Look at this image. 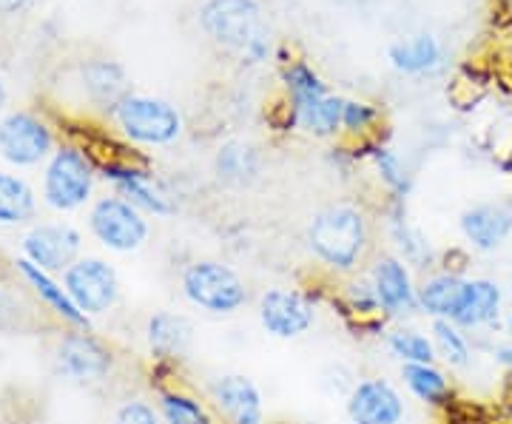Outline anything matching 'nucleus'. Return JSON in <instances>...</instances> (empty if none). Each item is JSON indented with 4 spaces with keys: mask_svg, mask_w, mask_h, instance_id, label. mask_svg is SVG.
<instances>
[{
    "mask_svg": "<svg viewBox=\"0 0 512 424\" xmlns=\"http://www.w3.org/2000/svg\"><path fill=\"white\" fill-rule=\"evenodd\" d=\"M402 382L407 393L427 407L444 410L456 399V385L450 373L436 365H402Z\"/></svg>",
    "mask_w": 512,
    "mask_h": 424,
    "instance_id": "nucleus-23",
    "label": "nucleus"
},
{
    "mask_svg": "<svg viewBox=\"0 0 512 424\" xmlns=\"http://www.w3.org/2000/svg\"><path fill=\"white\" fill-rule=\"evenodd\" d=\"M256 319L271 339L293 342L316 328L319 302H316V296L302 288L274 285V288L262 291L256 299Z\"/></svg>",
    "mask_w": 512,
    "mask_h": 424,
    "instance_id": "nucleus-6",
    "label": "nucleus"
},
{
    "mask_svg": "<svg viewBox=\"0 0 512 424\" xmlns=\"http://www.w3.org/2000/svg\"><path fill=\"white\" fill-rule=\"evenodd\" d=\"M339 302L342 308L348 311L353 319H359V325L365 328H376V331H387V319L382 316V305H379V296L376 288L367 274H353L345 277L342 288H339Z\"/></svg>",
    "mask_w": 512,
    "mask_h": 424,
    "instance_id": "nucleus-27",
    "label": "nucleus"
},
{
    "mask_svg": "<svg viewBox=\"0 0 512 424\" xmlns=\"http://www.w3.org/2000/svg\"><path fill=\"white\" fill-rule=\"evenodd\" d=\"M37 214V194L20 174L0 171V228L29 225Z\"/></svg>",
    "mask_w": 512,
    "mask_h": 424,
    "instance_id": "nucleus-26",
    "label": "nucleus"
},
{
    "mask_svg": "<svg viewBox=\"0 0 512 424\" xmlns=\"http://www.w3.org/2000/svg\"><path fill=\"white\" fill-rule=\"evenodd\" d=\"M507 333H510V339H512V314L507 316Z\"/></svg>",
    "mask_w": 512,
    "mask_h": 424,
    "instance_id": "nucleus-38",
    "label": "nucleus"
},
{
    "mask_svg": "<svg viewBox=\"0 0 512 424\" xmlns=\"http://www.w3.org/2000/svg\"><path fill=\"white\" fill-rule=\"evenodd\" d=\"M501 311H504V288L490 277H467L450 322L467 333L487 331L498 325Z\"/></svg>",
    "mask_w": 512,
    "mask_h": 424,
    "instance_id": "nucleus-16",
    "label": "nucleus"
},
{
    "mask_svg": "<svg viewBox=\"0 0 512 424\" xmlns=\"http://www.w3.org/2000/svg\"><path fill=\"white\" fill-rule=\"evenodd\" d=\"M63 285L72 294L74 305L89 316H106L120 302V274L109 259L80 257L74 265L63 271Z\"/></svg>",
    "mask_w": 512,
    "mask_h": 424,
    "instance_id": "nucleus-9",
    "label": "nucleus"
},
{
    "mask_svg": "<svg viewBox=\"0 0 512 424\" xmlns=\"http://www.w3.org/2000/svg\"><path fill=\"white\" fill-rule=\"evenodd\" d=\"M390 57H393V66L402 69V72H427V69H433L439 63V43L430 35H419L413 40L390 46Z\"/></svg>",
    "mask_w": 512,
    "mask_h": 424,
    "instance_id": "nucleus-31",
    "label": "nucleus"
},
{
    "mask_svg": "<svg viewBox=\"0 0 512 424\" xmlns=\"http://www.w3.org/2000/svg\"><path fill=\"white\" fill-rule=\"evenodd\" d=\"M350 424H402L407 416L402 390L384 376H362L345 396Z\"/></svg>",
    "mask_w": 512,
    "mask_h": 424,
    "instance_id": "nucleus-15",
    "label": "nucleus"
},
{
    "mask_svg": "<svg viewBox=\"0 0 512 424\" xmlns=\"http://www.w3.org/2000/svg\"><path fill=\"white\" fill-rule=\"evenodd\" d=\"M143 336L154 365L177 368L194 348V322L177 311H154L146 319Z\"/></svg>",
    "mask_w": 512,
    "mask_h": 424,
    "instance_id": "nucleus-17",
    "label": "nucleus"
},
{
    "mask_svg": "<svg viewBox=\"0 0 512 424\" xmlns=\"http://www.w3.org/2000/svg\"><path fill=\"white\" fill-rule=\"evenodd\" d=\"M373 163H376V171H379L382 183L396 194V200H404V194L410 191V174L404 171V163L399 160V154L390 151V148H376L373 151Z\"/></svg>",
    "mask_w": 512,
    "mask_h": 424,
    "instance_id": "nucleus-32",
    "label": "nucleus"
},
{
    "mask_svg": "<svg viewBox=\"0 0 512 424\" xmlns=\"http://www.w3.org/2000/svg\"><path fill=\"white\" fill-rule=\"evenodd\" d=\"M55 154V134L32 111H9L0 120V157L15 168H35Z\"/></svg>",
    "mask_w": 512,
    "mask_h": 424,
    "instance_id": "nucleus-11",
    "label": "nucleus"
},
{
    "mask_svg": "<svg viewBox=\"0 0 512 424\" xmlns=\"http://www.w3.org/2000/svg\"><path fill=\"white\" fill-rule=\"evenodd\" d=\"M493 359L501 365V368L512 373V339L510 342H501V345H495L493 348Z\"/></svg>",
    "mask_w": 512,
    "mask_h": 424,
    "instance_id": "nucleus-35",
    "label": "nucleus"
},
{
    "mask_svg": "<svg viewBox=\"0 0 512 424\" xmlns=\"http://www.w3.org/2000/svg\"><path fill=\"white\" fill-rule=\"evenodd\" d=\"M97 174L100 168L94 166L92 154L86 148L66 143L55 148V154L46 160L40 197L52 211L60 214L80 211L86 208V203H92Z\"/></svg>",
    "mask_w": 512,
    "mask_h": 424,
    "instance_id": "nucleus-3",
    "label": "nucleus"
},
{
    "mask_svg": "<svg viewBox=\"0 0 512 424\" xmlns=\"http://www.w3.org/2000/svg\"><path fill=\"white\" fill-rule=\"evenodd\" d=\"M464 274L450 265H436L419 279V311L430 322L433 319H450L456 308L458 294L464 288Z\"/></svg>",
    "mask_w": 512,
    "mask_h": 424,
    "instance_id": "nucleus-21",
    "label": "nucleus"
},
{
    "mask_svg": "<svg viewBox=\"0 0 512 424\" xmlns=\"http://www.w3.org/2000/svg\"><path fill=\"white\" fill-rule=\"evenodd\" d=\"M379 111L367 103H345V111H342V129L348 131H365L376 123Z\"/></svg>",
    "mask_w": 512,
    "mask_h": 424,
    "instance_id": "nucleus-34",
    "label": "nucleus"
},
{
    "mask_svg": "<svg viewBox=\"0 0 512 424\" xmlns=\"http://www.w3.org/2000/svg\"><path fill=\"white\" fill-rule=\"evenodd\" d=\"M430 336H433V345H436V356H439V365L447 370H470L473 368V342L467 331H461L458 325H453L450 319H433L430 322Z\"/></svg>",
    "mask_w": 512,
    "mask_h": 424,
    "instance_id": "nucleus-28",
    "label": "nucleus"
},
{
    "mask_svg": "<svg viewBox=\"0 0 512 424\" xmlns=\"http://www.w3.org/2000/svg\"><path fill=\"white\" fill-rule=\"evenodd\" d=\"M111 424H163V416H160L157 402H148L143 396H131L111 413Z\"/></svg>",
    "mask_w": 512,
    "mask_h": 424,
    "instance_id": "nucleus-33",
    "label": "nucleus"
},
{
    "mask_svg": "<svg viewBox=\"0 0 512 424\" xmlns=\"http://www.w3.org/2000/svg\"><path fill=\"white\" fill-rule=\"evenodd\" d=\"M6 106V86H3V80H0V111Z\"/></svg>",
    "mask_w": 512,
    "mask_h": 424,
    "instance_id": "nucleus-37",
    "label": "nucleus"
},
{
    "mask_svg": "<svg viewBox=\"0 0 512 424\" xmlns=\"http://www.w3.org/2000/svg\"><path fill=\"white\" fill-rule=\"evenodd\" d=\"M32 0H0V15H18Z\"/></svg>",
    "mask_w": 512,
    "mask_h": 424,
    "instance_id": "nucleus-36",
    "label": "nucleus"
},
{
    "mask_svg": "<svg viewBox=\"0 0 512 424\" xmlns=\"http://www.w3.org/2000/svg\"><path fill=\"white\" fill-rule=\"evenodd\" d=\"M461 237L478 254L501 251L512 237V208L504 203H478L470 205L461 220Z\"/></svg>",
    "mask_w": 512,
    "mask_h": 424,
    "instance_id": "nucleus-19",
    "label": "nucleus"
},
{
    "mask_svg": "<svg viewBox=\"0 0 512 424\" xmlns=\"http://www.w3.org/2000/svg\"><path fill=\"white\" fill-rule=\"evenodd\" d=\"M114 120L137 146H171L183 131L180 111L165 100L143 97V94H128L114 111Z\"/></svg>",
    "mask_w": 512,
    "mask_h": 424,
    "instance_id": "nucleus-7",
    "label": "nucleus"
},
{
    "mask_svg": "<svg viewBox=\"0 0 512 424\" xmlns=\"http://www.w3.org/2000/svg\"><path fill=\"white\" fill-rule=\"evenodd\" d=\"M86 225H89V234L94 240L111 254H134L146 245L148 234H151L148 214L123 200L120 194L94 200Z\"/></svg>",
    "mask_w": 512,
    "mask_h": 424,
    "instance_id": "nucleus-5",
    "label": "nucleus"
},
{
    "mask_svg": "<svg viewBox=\"0 0 512 424\" xmlns=\"http://www.w3.org/2000/svg\"><path fill=\"white\" fill-rule=\"evenodd\" d=\"M100 177L131 205H137L148 217H171L177 205L163 185L154 180V174L143 166H134L128 160H109L100 163Z\"/></svg>",
    "mask_w": 512,
    "mask_h": 424,
    "instance_id": "nucleus-14",
    "label": "nucleus"
},
{
    "mask_svg": "<svg viewBox=\"0 0 512 424\" xmlns=\"http://www.w3.org/2000/svg\"><path fill=\"white\" fill-rule=\"evenodd\" d=\"M183 299L208 316H237L251 302V288L234 265L222 259H191L180 271Z\"/></svg>",
    "mask_w": 512,
    "mask_h": 424,
    "instance_id": "nucleus-2",
    "label": "nucleus"
},
{
    "mask_svg": "<svg viewBox=\"0 0 512 424\" xmlns=\"http://www.w3.org/2000/svg\"><path fill=\"white\" fill-rule=\"evenodd\" d=\"M384 351L390 353L399 365H436V345L430 333L419 331L407 322H399L384 331Z\"/></svg>",
    "mask_w": 512,
    "mask_h": 424,
    "instance_id": "nucleus-25",
    "label": "nucleus"
},
{
    "mask_svg": "<svg viewBox=\"0 0 512 424\" xmlns=\"http://www.w3.org/2000/svg\"><path fill=\"white\" fill-rule=\"evenodd\" d=\"M342 111H345V100H336L328 94L293 100V120L316 137H330L342 129Z\"/></svg>",
    "mask_w": 512,
    "mask_h": 424,
    "instance_id": "nucleus-29",
    "label": "nucleus"
},
{
    "mask_svg": "<svg viewBox=\"0 0 512 424\" xmlns=\"http://www.w3.org/2000/svg\"><path fill=\"white\" fill-rule=\"evenodd\" d=\"M157 407H160L163 424H220L208 399L180 385H163L157 390Z\"/></svg>",
    "mask_w": 512,
    "mask_h": 424,
    "instance_id": "nucleus-24",
    "label": "nucleus"
},
{
    "mask_svg": "<svg viewBox=\"0 0 512 424\" xmlns=\"http://www.w3.org/2000/svg\"><path fill=\"white\" fill-rule=\"evenodd\" d=\"M114 351L92 328H63L55 345V373L69 385L94 388L114 373Z\"/></svg>",
    "mask_w": 512,
    "mask_h": 424,
    "instance_id": "nucleus-4",
    "label": "nucleus"
},
{
    "mask_svg": "<svg viewBox=\"0 0 512 424\" xmlns=\"http://www.w3.org/2000/svg\"><path fill=\"white\" fill-rule=\"evenodd\" d=\"M305 245L325 271L336 277L362 274L370 262L373 231L362 208L348 203H336L319 208L305 228Z\"/></svg>",
    "mask_w": 512,
    "mask_h": 424,
    "instance_id": "nucleus-1",
    "label": "nucleus"
},
{
    "mask_svg": "<svg viewBox=\"0 0 512 424\" xmlns=\"http://www.w3.org/2000/svg\"><path fill=\"white\" fill-rule=\"evenodd\" d=\"M15 271L26 282V288L37 296V302L60 322V328H92V319L74 305L72 294L66 291L63 279H57L55 274L37 268L23 257L15 259Z\"/></svg>",
    "mask_w": 512,
    "mask_h": 424,
    "instance_id": "nucleus-18",
    "label": "nucleus"
},
{
    "mask_svg": "<svg viewBox=\"0 0 512 424\" xmlns=\"http://www.w3.org/2000/svg\"><path fill=\"white\" fill-rule=\"evenodd\" d=\"M387 234H390V242H393V254L404 259L413 271H424L427 274V271H433L439 265V257H436L430 240L421 234L413 222L407 220L402 200H399L396 211L387 220Z\"/></svg>",
    "mask_w": 512,
    "mask_h": 424,
    "instance_id": "nucleus-22",
    "label": "nucleus"
},
{
    "mask_svg": "<svg viewBox=\"0 0 512 424\" xmlns=\"http://www.w3.org/2000/svg\"><path fill=\"white\" fill-rule=\"evenodd\" d=\"M20 257L63 277V271L83 257V234L72 222H35L20 240Z\"/></svg>",
    "mask_w": 512,
    "mask_h": 424,
    "instance_id": "nucleus-12",
    "label": "nucleus"
},
{
    "mask_svg": "<svg viewBox=\"0 0 512 424\" xmlns=\"http://www.w3.org/2000/svg\"><path fill=\"white\" fill-rule=\"evenodd\" d=\"M262 171L259 151L248 143H225L217 154V177L228 185H251Z\"/></svg>",
    "mask_w": 512,
    "mask_h": 424,
    "instance_id": "nucleus-30",
    "label": "nucleus"
},
{
    "mask_svg": "<svg viewBox=\"0 0 512 424\" xmlns=\"http://www.w3.org/2000/svg\"><path fill=\"white\" fill-rule=\"evenodd\" d=\"M205 399L220 424H265V396L245 373L214 376L205 385Z\"/></svg>",
    "mask_w": 512,
    "mask_h": 424,
    "instance_id": "nucleus-13",
    "label": "nucleus"
},
{
    "mask_svg": "<svg viewBox=\"0 0 512 424\" xmlns=\"http://www.w3.org/2000/svg\"><path fill=\"white\" fill-rule=\"evenodd\" d=\"M200 18L205 32L222 46L251 55L262 52V18L256 0H208Z\"/></svg>",
    "mask_w": 512,
    "mask_h": 424,
    "instance_id": "nucleus-10",
    "label": "nucleus"
},
{
    "mask_svg": "<svg viewBox=\"0 0 512 424\" xmlns=\"http://www.w3.org/2000/svg\"><path fill=\"white\" fill-rule=\"evenodd\" d=\"M367 277L376 288L382 316L387 322H407L419 311V279L413 274V268L399 259L393 251L376 254L367 262Z\"/></svg>",
    "mask_w": 512,
    "mask_h": 424,
    "instance_id": "nucleus-8",
    "label": "nucleus"
},
{
    "mask_svg": "<svg viewBox=\"0 0 512 424\" xmlns=\"http://www.w3.org/2000/svg\"><path fill=\"white\" fill-rule=\"evenodd\" d=\"M80 83H83L86 97L92 100V106L111 111V114L131 94L126 72L114 60H86L80 66Z\"/></svg>",
    "mask_w": 512,
    "mask_h": 424,
    "instance_id": "nucleus-20",
    "label": "nucleus"
}]
</instances>
